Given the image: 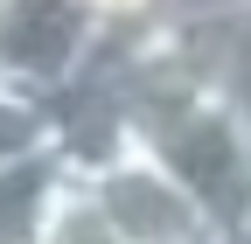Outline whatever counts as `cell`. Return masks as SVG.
<instances>
[{
    "instance_id": "obj_1",
    "label": "cell",
    "mask_w": 251,
    "mask_h": 244,
    "mask_svg": "<svg viewBox=\"0 0 251 244\" xmlns=\"http://www.w3.org/2000/svg\"><path fill=\"white\" fill-rule=\"evenodd\" d=\"M112 21L91 0H0V84L56 98L105 56Z\"/></svg>"
},
{
    "instance_id": "obj_2",
    "label": "cell",
    "mask_w": 251,
    "mask_h": 244,
    "mask_svg": "<svg viewBox=\"0 0 251 244\" xmlns=\"http://www.w3.org/2000/svg\"><path fill=\"white\" fill-rule=\"evenodd\" d=\"M84 189L98 195V209L112 217V230L126 244H224V230L209 223V209L188 195L140 140L119 146L105 168H91Z\"/></svg>"
},
{
    "instance_id": "obj_3",
    "label": "cell",
    "mask_w": 251,
    "mask_h": 244,
    "mask_svg": "<svg viewBox=\"0 0 251 244\" xmlns=\"http://www.w3.org/2000/svg\"><path fill=\"white\" fill-rule=\"evenodd\" d=\"M70 181H77V174L56 161V146L14 161V168H0V244H42V237H49V217H56V202H63Z\"/></svg>"
},
{
    "instance_id": "obj_4",
    "label": "cell",
    "mask_w": 251,
    "mask_h": 244,
    "mask_svg": "<svg viewBox=\"0 0 251 244\" xmlns=\"http://www.w3.org/2000/svg\"><path fill=\"white\" fill-rule=\"evenodd\" d=\"M49 140H56L49 105L28 98V91H14V84H0V168H14L28 154H49Z\"/></svg>"
},
{
    "instance_id": "obj_5",
    "label": "cell",
    "mask_w": 251,
    "mask_h": 244,
    "mask_svg": "<svg viewBox=\"0 0 251 244\" xmlns=\"http://www.w3.org/2000/svg\"><path fill=\"white\" fill-rule=\"evenodd\" d=\"M202 42V56H209V77H216V91L244 112V126H251V14L237 21V28H216V35H196Z\"/></svg>"
},
{
    "instance_id": "obj_6",
    "label": "cell",
    "mask_w": 251,
    "mask_h": 244,
    "mask_svg": "<svg viewBox=\"0 0 251 244\" xmlns=\"http://www.w3.org/2000/svg\"><path fill=\"white\" fill-rule=\"evenodd\" d=\"M42 244H126V237L112 230V217L98 209V195H91L84 181H70L63 202H56V217H49V237H42Z\"/></svg>"
},
{
    "instance_id": "obj_7",
    "label": "cell",
    "mask_w": 251,
    "mask_h": 244,
    "mask_svg": "<svg viewBox=\"0 0 251 244\" xmlns=\"http://www.w3.org/2000/svg\"><path fill=\"white\" fill-rule=\"evenodd\" d=\"M251 14V0H161V14L147 28H168V35H216V28H237Z\"/></svg>"
},
{
    "instance_id": "obj_8",
    "label": "cell",
    "mask_w": 251,
    "mask_h": 244,
    "mask_svg": "<svg viewBox=\"0 0 251 244\" xmlns=\"http://www.w3.org/2000/svg\"><path fill=\"white\" fill-rule=\"evenodd\" d=\"M105 21H112V35H133V28H147L153 14H161V0H91Z\"/></svg>"
},
{
    "instance_id": "obj_9",
    "label": "cell",
    "mask_w": 251,
    "mask_h": 244,
    "mask_svg": "<svg viewBox=\"0 0 251 244\" xmlns=\"http://www.w3.org/2000/svg\"><path fill=\"white\" fill-rule=\"evenodd\" d=\"M237 244H251V230H244V237H237Z\"/></svg>"
},
{
    "instance_id": "obj_10",
    "label": "cell",
    "mask_w": 251,
    "mask_h": 244,
    "mask_svg": "<svg viewBox=\"0 0 251 244\" xmlns=\"http://www.w3.org/2000/svg\"><path fill=\"white\" fill-rule=\"evenodd\" d=\"M224 244H237V237H224Z\"/></svg>"
}]
</instances>
